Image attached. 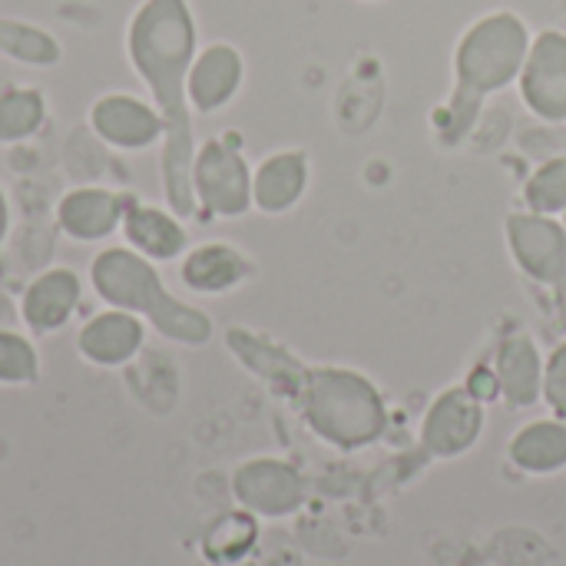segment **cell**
<instances>
[{
    "label": "cell",
    "instance_id": "cell-1",
    "mask_svg": "<svg viewBox=\"0 0 566 566\" xmlns=\"http://www.w3.org/2000/svg\"><path fill=\"white\" fill-rule=\"evenodd\" d=\"M126 53L146 83L163 123V192L169 212L179 219L196 216L192 192V106L186 96L189 66L196 60V20L186 0H143L126 30Z\"/></svg>",
    "mask_w": 566,
    "mask_h": 566
},
{
    "label": "cell",
    "instance_id": "cell-2",
    "mask_svg": "<svg viewBox=\"0 0 566 566\" xmlns=\"http://www.w3.org/2000/svg\"><path fill=\"white\" fill-rule=\"evenodd\" d=\"M531 40V27L514 10H491L461 33L454 46V90L431 116L441 146L464 143L481 119L484 99L517 83Z\"/></svg>",
    "mask_w": 566,
    "mask_h": 566
},
{
    "label": "cell",
    "instance_id": "cell-3",
    "mask_svg": "<svg viewBox=\"0 0 566 566\" xmlns=\"http://www.w3.org/2000/svg\"><path fill=\"white\" fill-rule=\"evenodd\" d=\"M90 285L109 308L143 318L176 345H206L212 338V318L202 308L176 298L163 285L156 262L129 245L103 249L90 265Z\"/></svg>",
    "mask_w": 566,
    "mask_h": 566
},
{
    "label": "cell",
    "instance_id": "cell-4",
    "mask_svg": "<svg viewBox=\"0 0 566 566\" xmlns=\"http://www.w3.org/2000/svg\"><path fill=\"white\" fill-rule=\"evenodd\" d=\"M305 424L338 451H361L388 431V408L371 378L355 368L315 365L295 401Z\"/></svg>",
    "mask_w": 566,
    "mask_h": 566
},
{
    "label": "cell",
    "instance_id": "cell-5",
    "mask_svg": "<svg viewBox=\"0 0 566 566\" xmlns=\"http://www.w3.org/2000/svg\"><path fill=\"white\" fill-rule=\"evenodd\" d=\"M192 192L199 219H239L252 209V169L239 136H216L196 149Z\"/></svg>",
    "mask_w": 566,
    "mask_h": 566
},
{
    "label": "cell",
    "instance_id": "cell-6",
    "mask_svg": "<svg viewBox=\"0 0 566 566\" xmlns=\"http://www.w3.org/2000/svg\"><path fill=\"white\" fill-rule=\"evenodd\" d=\"M484 418H488L484 405L464 385L444 388L424 411L421 434H418L421 454L431 461H451L468 454L481 441Z\"/></svg>",
    "mask_w": 566,
    "mask_h": 566
},
{
    "label": "cell",
    "instance_id": "cell-7",
    "mask_svg": "<svg viewBox=\"0 0 566 566\" xmlns=\"http://www.w3.org/2000/svg\"><path fill=\"white\" fill-rule=\"evenodd\" d=\"M507 249L517 269L537 285H566V226L554 216L511 212L504 222Z\"/></svg>",
    "mask_w": 566,
    "mask_h": 566
},
{
    "label": "cell",
    "instance_id": "cell-8",
    "mask_svg": "<svg viewBox=\"0 0 566 566\" xmlns=\"http://www.w3.org/2000/svg\"><path fill=\"white\" fill-rule=\"evenodd\" d=\"M232 494L242 511L265 521L292 517L305 504V481L302 474L279 458H252L235 468Z\"/></svg>",
    "mask_w": 566,
    "mask_h": 566
},
{
    "label": "cell",
    "instance_id": "cell-9",
    "mask_svg": "<svg viewBox=\"0 0 566 566\" xmlns=\"http://www.w3.org/2000/svg\"><path fill=\"white\" fill-rule=\"evenodd\" d=\"M524 106L547 123H566V33L541 30L531 40L524 70L517 76Z\"/></svg>",
    "mask_w": 566,
    "mask_h": 566
},
{
    "label": "cell",
    "instance_id": "cell-10",
    "mask_svg": "<svg viewBox=\"0 0 566 566\" xmlns=\"http://www.w3.org/2000/svg\"><path fill=\"white\" fill-rule=\"evenodd\" d=\"M90 126L93 133L116 149H149L163 133L166 123L159 116V109L133 93H106L90 106Z\"/></svg>",
    "mask_w": 566,
    "mask_h": 566
},
{
    "label": "cell",
    "instance_id": "cell-11",
    "mask_svg": "<svg viewBox=\"0 0 566 566\" xmlns=\"http://www.w3.org/2000/svg\"><path fill=\"white\" fill-rule=\"evenodd\" d=\"M226 345L229 352L255 375L262 378L279 398L285 401H298L302 395V385H305V375H308V365H302L285 345L272 342L269 335H259V332H249V328H229L226 332Z\"/></svg>",
    "mask_w": 566,
    "mask_h": 566
},
{
    "label": "cell",
    "instance_id": "cell-12",
    "mask_svg": "<svg viewBox=\"0 0 566 566\" xmlns=\"http://www.w3.org/2000/svg\"><path fill=\"white\" fill-rule=\"evenodd\" d=\"M245 80V63L242 53L232 43H209L206 50L196 53L186 80V96L192 113H219L229 106Z\"/></svg>",
    "mask_w": 566,
    "mask_h": 566
},
{
    "label": "cell",
    "instance_id": "cell-13",
    "mask_svg": "<svg viewBox=\"0 0 566 566\" xmlns=\"http://www.w3.org/2000/svg\"><path fill=\"white\" fill-rule=\"evenodd\" d=\"M83 298V282L73 269H46L20 295V318L33 335H53L76 315Z\"/></svg>",
    "mask_w": 566,
    "mask_h": 566
},
{
    "label": "cell",
    "instance_id": "cell-14",
    "mask_svg": "<svg viewBox=\"0 0 566 566\" xmlns=\"http://www.w3.org/2000/svg\"><path fill=\"white\" fill-rule=\"evenodd\" d=\"M143 325H146L143 318H136L123 308H106L83 322V328L76 335V352L83 361H90L96 368H123L146 345Z\"/></svg>",
    "mask_w": 566,
    "mask_h": 566
},
{
    "label": "cell",
    "instance_id": "cell-15",
    "mask_svg": "<svg viewBox=\"0 0 566 566\" xmlns=\"http://www.w3.org/2000/svg\"><path fill=\"white\" fill-rule=\"evenodd\" d=\"M129 196L106 186H80L70 189L56 202V222L73 242H103L109 239L126 216Z\"/></svg>",
    "mask_w": 566,
    "mask_h": 566
},
{
    "label": "cell",
    "instance_id": "cell-16",
    "mask_svg": "<svg viewBox=\"0 0 566 566\" xmlns=\"http://www.w3.org/2000/svg\"><path fill=\"white\" fill-rule=\"evenodd\" d=\"M501 398L511 408H534L544 395V358L527 332H507L494 352Z\"/></svg>",
    "mask_w": 566,
    "mask_h": 566
},
{
    "label": "cell",
    "instance_id": "cell-17",
    "mask_svg": "<svg viewBox=\"0 0 566 566\" xmlns=\"http://www.w3.org/2000/svg\"><path fill=\"white\" fill-rule=\"evenodd\" d=\"M308 189V156L302 149H282L265 156L252 169V209L265 216L292 212Z\"/></svg>",
    "mask_w": 566,
    "mask_h": 566
},
{
    "label": "cell",
    "instance_id": "cell-18",
    "mask_svg": "<svg viewBox=\"0 0 566 566\" xmlns=\"http://www.w3.org/2000/svg\"><path fill=\"white\" fill-rule=\"evenodd\" d=\"M252 259H245L229 242H202L196 249H186L179 265V279L192 295H226L252 279Z\"/></svg>",
    "mask_w": 566,
    "mask_h": 566
},
{
    "label": "cell",
    "instance_id": "cell-19",
    "mask_svg": "<svg viewBox=\"0 0 566 566\" xmlns=\"http://www.w3.org/2000/svg\"><path fill=\"white\" fill-rule=\"evenodd\" d=\"M119 229L126 235V245L133 252L146 255L156 265L159 262H176L189 249V235H186V226L179 222V216L166 212V209H156L149 202L129 199Z\"/></svg>",
    "mask_w": 566,
    "mask_h": 566
},
{
    "label": "cell",
    "instance_id": "cell-20",
    "mask_svg": "<svg viewBox=\"0 0 566 566\" xmlns=\"http://www.w3.org/2000/svg\"><path fill=\"white\" fill-rule=\"evenodd\" d=\"M507 458L517 471L534 474V478L560 474L566 468V421L544 418V421L524 424L511 438Z\"/></svg>",
    "mask_w": 566,
    "mask_h": 566
},
{
    "label": "cell",
    "instance_id": "cell-21",
    "mask_svg": "<svg viewBox=\"0 0 566 566\" xmlns=\"http://www.w3.org/2000/svg\"><path fill=\"white\" fill-rule=\"evenodd\" d=\"M46 119V103L40 90L10 86L0 93V143L30 139Z\"/></svg>",
    "mask_w": 566,
    "mask_h": 566
},
{
    "label": "cell",
    "instance_id": "cell-22",
    "mask_svg": "<svg viewBox=\"0 0 566 566\" xmlns=\"http://www.w3.org/2000/svg\"><path fill=\"white\" fill-rule=\"evenodd\" d=\"M0 53L17 63L53 66L60 60V43L40 27L20 23V20H0Z\"/></svg>",
    "mask_w": 566,
    "mask_h": 566
},
{
    "label": "cell",
    "instance_id": "cell-23",
    "mask_svg": "<svg viewBox=\"0 0 566 566\" xmlns=\"http://www.w3.org/2000/svg\"><path fill=\"white\" fill-rule=\"evenodd\" d=\"M524 206L537 216H564L566 212V153L541 163L524 182Z\"/></svg>",
    "mask_w": 566,
    "mask_h": 566
},
{
    "label": "cell",
    "instance_id": "cell-24",
    "mask_svg": "<svg viewBox=\"0 0 566 566\" xmlns=\"http://www.w3.org/2000/svg\"><path fill=\"white\" fill-rule=\"evenodd\" d=\"M255 537H259V527H255V517L249 511L229 514V517L216 521V527L206 534V554L216 564H235L252 551Z\"/></svg>",
    "mask_w": 566,
    "mask_h": 566
},
{
    "label": "cell",
    "instance_id": "cell-25",
    "mask_svg": "<svg viewBox=\"0 0 566 566\" xmlns=\"http://www.w3.org/2000/svg\"><path fill=\"white\" fill-rule=\"evenodd\" d=\"M36 375H40V358L30 338H23L20 332L0 328V385L7 388L33 385Z\"/></svg>",
    "mask_w": 566,
    "mask_h": 566
},
{
    "label": "cell",
    "instance_id": "cell-26",
    "mask_svg": "<svg viewBox=\"0 0 566 566\" xmlns=\"http://www.w3.org/2000/svg\"><path fill=\"white\" fill-rule=\"evenodd\" d=\"M557 415H566V342H560L544 361V395Z\"/></svg>",
    "mask_w": 566,
    "mask_h": 566
},
{
    "label": "cell",
    "instance_id": "cell-27",
    "mask_svg": "<svg viewBox=\"0 0 566 566\" xmlns=\"http://www.w3.org/2000/svg\"><path fill=\"white\" fill-rule=\"evenodd\" d=\"M464 388L481 401V405H491V401H497L501 398V381H497V371L494 368H488V365H478L471 375H468V381H464Z\"/></svg>",
    "mask_w": 566,
    "mask_h": 566
},
{
    "label": "cell",
    "instance_id": "cell-28",
    "mask_svg": "<svg viewBox=\"0 0 566 566\" xmlns=\"http://www.w3.org/2000/svg\"><path fill=\"white\" fill-rule=\"evenodd\" d=\"M7 232H10V202H7V196L0 189V249L7 242Z\"/></svg>",
    "mask_w": 566,
    "mask_h": 566
},
{
    "label": "cell",
    "instance_id": "cell-29",
    "mask_svg": "<svg viewBox=\"0 0 566 566\" xmlns=\"http://www.w3.org/2000/svg\"><path fill=\"white\" fill-rule=\"evenodd\" d=\"M554 305H557V318H560V325L566 328V285L554 289Z\"/></svg>",
    "mask_w": 566,
    "mask_h": 566
},
{
    "label": "cell",
    "instance_id": "cell-30",
    "mask_svg": "<svg viewBox=\"0 0 566 566\" xmlns=\"http://www.w3.org/2000/svg\"><path fill=\"white\" fill-rule=\"evenodd\" d=\"M560 222H564V226H566V212H564V219H560Z\"/></svg>",
    "mask_w": 566,
    "mask_h": 566
},
{
    "label": "cell",
    "instance_id": "cell-31",
    "mask_svg": "<svg viewBox=\"0 0 566 566\" xmlns=\"http://www.w3.org/2000/svg\"><path fill=\"white\" fill-rule=\"evenodd\" d=\"M368 3H378V0H368Z\"/></svg>",
    "mask_w": 566,
    "mask_h": 566
}]
</instances>
